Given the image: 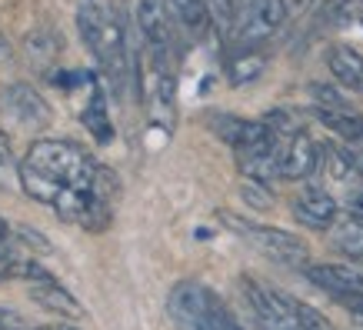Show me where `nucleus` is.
<instances>
[{"instance_id":"obj_1","label":"nucleus","mask_w":363,"mask_h":330,"mask_svg":"<svg viewBox=\"0 0 363 330\" xmlns=\"http://www.w3.org/2000/svg\"><path fill=\"white\" fill-rule=\"evenodd\" d=\"M17 177L27 197L54 207L64 220L80 224L84 231H104L111 224L117 177L74 141H33L17 167Z\"/></svg>"},{"instance_id":"obj_2","label":"nucleus","mask_w":363,"mask_h":330,"mask_svg":"<svg viewBox=\"0 0 363 330\" xmlns=\"http://www.w3.org/2000/svg\"><path fill=\"white\" fill-rule=\"evenodd\" d=\"M167 317L174 320L177 330H243L227 304L200 280H180L170 290Z\"/></svg>"},{"instance_id":"obj_3","label":"nucleus","mask_w":363,"mask_h":330,"mask_svg":"<svg viewBox=\"0 0 363 330\" xmlns=\"http://www.w3.org/2000/svg\"><path fill=\"white\" fill-rule=\"evenodd\" d=\"M220 220L237 233V237H240V241H247L250 247H257L264 257H270V260H277V264H284V267H303L307 264L310 251L297 233L277 231V227H264V224H250V220L237 217V214H230V210H220Z\"/></svg>"},{"instance_id":"obj_4","label":"nucleus","mask_w":363,"mask_h":330,"mask_svg":"<svg viewBox=\"0 0 363 330\" xmlns=\"http://www.w3.org/2000/svg\"><path fill=\"white\" fill-rule=\"evenodd\" d=\"M240 284L253 320H257V330H310L307 320L300 317V300L280 294L274 287H264L253 277H243Z\"/></svg>"},{"instance_id":"obj_5","label":"nucleus","mask_w":363,"mask_h":330,"mask_svg":"<svg viewBox=\"0 0 363 330\" xmlns=\"http://www.w3.org/2000/svg\"><path fill=\"white\" fill-rule=\"evenodd\" d=\"M286 17L284 0H240L237 7V27H233V44L243 50H257L267 37H274L277 27Z\"/></svg>"},{"instance_id":"obj_6","label":"nucleus","mask_w":363,"mask_h":330,"mask_svg":"<svg viewBox=\"0 0 363 330\" xmlns=\"http://www.w3.org/2000/svg\"><path fill=\"white\" fill-rule=\"evenodd\" d=\"M137 27L154 60H174V7L170 0H137Z\"/></svg>"},{"instance_id":"obj_7","label":"nucleus","mask_w":363,"mask_h":330,"mask_svg":"<svg viewBox=\"0 0 363 330\" xmlns=\"http://www.w3.org/2000/svg\"><path fill=\"white\" fill-rule=\"evenodd\" d=\"M320 164V143H313L307 131H297L290 141L280 143V177L284 180H303L317 174Z\"/></svg>"},{"instance_id":"obj_8","label":"nucleus","mask_w":363,"mask_h":330,"mask_svg":"<svg viewBox=\"0 0 363 330\" xmlns=\"http://www.w3.org/2000/svg\"><path fill=\"white\" fill-rule=\"evenodd\" d=\"M307 277H310V284H317L320 290L333 294L337 300L360 297V294H363V270H360V267L317 264V267H307Z\"/></svg>"},{"instance_id":"obj_9","label":"nucleus","mask_w":363,"mask_h":330,"mask_svg":"<svg viewBox=\"0 0 363 330\" xmlns=\"http://www.w3.org/2000/svg\"><path fill=\"white\" fill-rule=\"evenodd\" d=\"M337 200L327 194L323 187H307L303 194L294 197V217L310 227V231H327L333 227V220H337Z\"/></svg>"},{"instance_id":"obj_10","label":"nucleus","mask_w":363,"mask_h":330,"mask_svg":"<svg viewBox=\"0 0 363 330\" xmlns=\"http://www.w3.org/2000/svg\"><path fill=\"white\" fill-rule=\"evenodd\" d=\"M4 107L11 110V117L17 123H23V127H44L50 121V107L27 84H11V87L4 90Z\"/></svg>"},{"instance_id":"obj_11","label":"nucleus","mask_w":363,"mask_h":330,"mask_svg":"<svg viewBox=\"0 0 363 330\" xmlns=\"http://www.w3.org/2000/svg\"><path fill=\"white\" fill-rule=\"evenodd\" d=\"M327 67L333 70V77L343 87H350L353 94H363V54L347 44H333L327 50Z\"/></svg>"},{"instance_id":"obj_12","label":"nucleus","mask_w":363,"mask_h":330,"mask_svg":"<svg viewBox=\"0 0 363 330\" xmlns=\"http://www.w3.org/2000/svg\"><path fill=\"white\" fill-rule=\"evenodd\" d=\"M30 297L37 300L44 310H54V314H64V317H80V314H84V307L77 304V297H74L57 277L40 280V284H30Z\"/></svg>"},{"instance_id":"obj_13","label":"nucleus","mask_w":363,"mask_h":330,"mask_svg":"<svg viewBox=\"0 0 363 330\" xmlns=\"http://www.w3.org/2000/svg\"><path fill=\"white\" fill-rule=\"evenodd\" d=\"M170 7H174V21L187 33L200 37V33L207 31V23H210L207 0H170Z\"/></svg>"},{"instance_id":"obj_14","label":"nucleus","mask_w":363,"mask_h":330,"mask_svg":"<svg viewBox=\"0 0 363 330\" xmlns=\"http://www.w3.org/2000/svg\"><path fill=\"white\" fill-rule=\"evenodd\" d=\"M333 247L347 257H357L363 260V217H347L333 227Z\"/></svg>"},{"instance_id":"obj_15","label":"nucleus","mask_w":363,"mask_h":330,"mask_svg":"<svg viewBox=\"0 0 363 330\" xmlns=\"http://www.w3.org/2000/svg\"><path fill=\"white\" fill-rule=\"evenodd\" d=\"M84 123H87V131L94 133L100 143H107L113 137L111 117H107V100H104V90H100V87H94V94H90V104L84 107Z\"/></svg>"},{"instance_id":"obj_16","label":"nucleus","mask_w":363,"mask_h":330,"mask_svg":"<svg viewBox=\"0 0 363 330\" xmlns=\"http://www.w3.org/2000/svg\"><path fill=\"white\" fill-rule=\"evenodd\" d=\"M317 117L327 123L333 133H340L347 143L363 137V117L360 114H353V110H323V107H317Z\"/></svg>"},{"instance_id":"obj_17","label":"nucleus","mask_w":363,"mask_h":330,"mask_svg":"<svg viewBox=\"0 0 363 330\" xmlns=\"http://www.w3.org/2000/svg\"><path fill=\"white\" fill-rule=\"evenodd\" d=\"M237 7H240V0H207L210 23L217 27L220 40H230L233 37V27H237Z\"/></svg>"},{"instance_id":"obj_18","label":"nucleus","mask_w":363,"mask_h":330,"mask_svg":"<svg viewBox=\"0 0 363 330\" xmlns=\"http://www.w3.org/2000/svg\"><path fill=\"white\" fill-rule=\"evenodd\" d=\"M260 67H264V57L250 54V50H243V57H240V60H233V67H230V80H233V84L253 80L257 74H260Z\"/></svg>"},{"instance_id":"obj_19","label":"nucleus","mask_w":363,"mask_h":330,"mask_svg":"<svg viewBox=\"0 0 363 330\" xmlns=\"http://www.w3.org/2000/svg\"><path fill=\"white\" fill-rule=\"evenodd\" d=\"M210 127H213V133H217V137H223V141L230 143H237V137H240V131H243V123L247 121H240V117H230V114H217V117H210Z\"/></svg>"},{"instance_id":"obj_20","label":"nucleus","mask_w":363,"mask_h":330,"mask_svg":"<svg viewBox=\"0 0 363 330\" xmlns=\"http://www.w3.org/2000/svg\"><path fill=\"white\" fill-rule=\"evenodd\" d=\"M243 197L250 200L253 207H270V194H267L264 184H257V180H247V184H243Z\"/></svg>"},{"instance_id":"obj_21","label":"nucleus","mask_w":363,"mask_h":330,"mask_svg":"<svg viewBox=\"0 0 363 330\" xmlns=\"http://www.w3.org/2000/svg\"><path fill=\"white\" fill-rule=\"evenodd\" d=\"M17 260H21V257H17V253H0V280H4V277H13V270H17Z\"/></svg>"},{"instance_id":"obj_22","label":"nucleus","mask_w":363,"mask_h":330,"mask_svg":"<svg viewBox=\"0 0 363 330\" xmlns=\"http://www.w3.org/2000/svg\"><path fill=\"white\" fill-rule=\"evenodd\" d=\"M11 167V141H7V133L0 131V174Z\"/></svg>"},{"instance_id":"obj_23","label":"nucleus","mask_w":363,"mask_h":330,"mask_svg":"<svg viewBox=\"0 0 363 330\" xmlns=\"http://www.w3.org/2000/svg\"><path fill=\"white\" fill-rule=\"evenodd\" d=\"M17 327V317H13V310H0V330H13Z\"/></svg>"},{"instance_id":"obj_24","label":"nucleus","mask_w":363,"mask_h":330,"mask_svg":"<svg viewBox=\"0 0 363 330\" xmlns=\"http://www.w3.org/2000/svg\"><path fill=\"white\" fill-rule=\"evenodd\" d=\"M0 60H11V44H7L4 33H0Z\"/></svg>"},{"instance_id":"obj_25","label":"nucleus","mask_w":363,"mask_h":330,"mask_svg":"<svg viewBox=\"0 0 363 330\" xmlns=\"http://www.w3.org/2000/svg\"><path fill=\"white\" fill-rule=\"evenodd\" d=\"M57 330H77V327H57Z\"/></svg>"}]
</instances>
